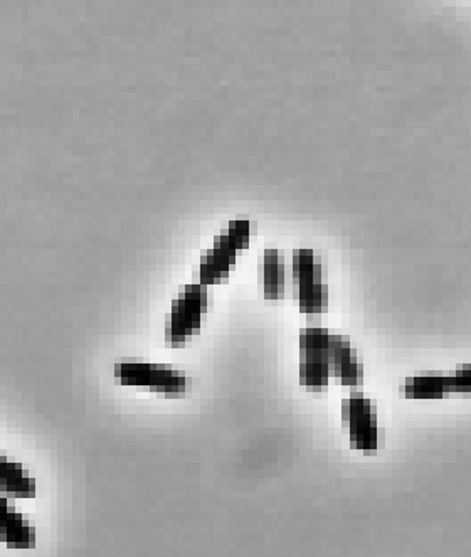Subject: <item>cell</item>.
<instances>
[{
  "mask_svg": "<svg viewBox=\"0 0 471 557\" xmlns=\"http://www.w3.org/2000/svg\"><path fill=\"white\" fill-rule=\"evenodd\" d=\"M330 374L339 379L340 384L349 388H360L364 382L362 359L354 354L347 337L330 335Z\"/></svg>",
  "mask_w": 471,
  "mask_h": 557,
  "instance_id": "cell-5",
  "label": "cell"
},
{
  "mask_svg": "<svg viewBox=\"0 0 471 557\" xmlns=\"http://www.w3.org/2000/svg\"><path fill=\"white\" fill-rule=\"evenodd\" d=\"M293 282L298 290L323 282L322 265L315 260L312 250H297L293 253Z\"/></svg>",
  "mask_w": 471,
  "mask_h": 557,
  "instance_id": "cell-10",
  "label": "cell"
},
{
  "mask_svg": "<svg viewBox=\"0 0 471 557\" xmlns=\"http://www.w3.org/2000/svg\"><path fill=\"white\" fill-rule=\"evenodd\" d=\"M0 492L11 495L14 499H34L36 480L21 463L12 462L0 455Z\"/></svg>",
  "mask_w": 471,
  "mask_h": 557,
  "instance_id": "cell-6",
  "label": "cell"
},
{
  "mask_svg": "<svg viewBox=\"0 0 471 557\" xmlns=\"http://www.w3.org/2000/svg\"><path fill=\"white\" fill-rule=\"evenodd\" d=\"M406 398L411 399H441L453 393V379L443 374H421L406 382L403 388Z\"/></svg>",
  "mask_w": 471,
  "mask_h": 557,
  "instance_id": "cell-8",
  "label": "cell"
},
{
  "mask_svg": "<svg viewBox=\"0 0 471 557\" xmlns=\"http://www.w3.org/2000/svg\"><path fill=\"white\" fill-rule=\"evenodd\" d=\"M0 541L11 549H32L36 546V527L16 509L0 519Z\"/></svg>",
  "mask_w": 471,
  "mask_h": 557,
  "instance_id": "cell-7",
  "label": "cell"
},
{
  "mask_svg": "<svg viewBox=\"0 0 471 557\" xmlns=\"http://www.w3.org/2000/svg\"><path fill=\"white\" fill-rule=\"evenodd\" d=\"M214 250L219 251L221 255L226 256L231 265H236V255H238V250H234L233 245L229 243L228 236H217L214 239Z\"/></svg>",
  "mask_w": 471,
  "mask_h": 557,
  "instance_id": "cell-15",
  "label": "cell"
},
{
  "mask_svg": "<svg viewBox=\"0 0 471 557\" xmlns=\"http://www.w3.org/2000/svg\"><path fill=\"white\" fill-rule=\"evenodd\" d=\"M255 226L249 221H231L229 223V233L226 234L229 243L233 245L234 250H246L249 248V239L255 234Z\"/></svg>",
  "mask_w": 471,
  "mask_h": 557,
  "instance_id": "cell-13",
  "label": "cell"
},
{
  "mask_svg": "<svg viewBox=\"0 0 471 557\" xmlns=\"http://www.w3.org/2000/svg\"><path fill=\"white\" fill-rule=\"evenodd\" d=\"M298 302H300V312H327V308H329V287L320 282L302 288V290H298Z\"/></svg>",
  "mask_w": 471,
  "mask_h": 557,
  "instance_id": "cell-12",
  "label": "cell"
},
{
  "mask_svg": "<svg viewBox=\"0 0 471 557\" xmlns=\"http://www.w3.org/2000/svg\"><path fill=\"white\" fill-rule=\"evenodd\" d=\"M453 393H470L471 389V372L470 367L456 371L453 376Z\"/></svg>",
  "mask_w": 471,
  "mask_h": 557,
  "instance_id": "cell-14",
  "label": "cell"
},
{
  "mask_svg": "<svg viewBox=\"0 0 471 557\" xmlns=\"http://www.w3.org/2000/svg\"><path fill=\"white\" fill-rule=\"evenodd\" d=\"M0 455H2V453H0Z\"/></svg>",
  "mask_w": 471,
  "mask_h": 557,
  "instance_id": "cell-16",
  "label": "cell"
},
{
  "mask_svg": "<svg viewBox=\"0 0 471 557\" xmlns=\"http://www.w3.org/2000/svg\"><path fill=\"white\" fill-rule=\"evenodd\" d=\"M300 349V382L310 391H323L330 379L329 330H302Z\"/></svg>",
  "mask_w": 471,
  "mask_h": 557,
  "instance_id": "cell-4",
  "label": "cell"
},
{
  "mask_svg": "<svg viewBox=\"0 0 471 557\" xmlns=\"http://www.w3.org/2000/svg\"><path fill=\"white\" fill-rule=\"evenodd\" d=\"M115 376L123 386L147 388L167 398L184 396L189 388V381L184 372L175 371L164 364H149L135 359L120 362Z\"/></svg>",
  "mask_w": 471,
  "mask_h": 557,
  "instance_id": "cell-2",
  "label": "cell"
},
{
  "mask_svg": "<svg viewBox=\"0 0 471 557\" xmlns=\"http://www.w3.org/2000/svg\"><path fill=\"white\" fill-rule=\"evenodd\" d=\"M209 312V292L206 285L194 283L182 288L179 298L172 303V310L167 315L165 325V342L174 349L184 347L187 340L199 334L202 315Z\"/></svg>",
  "mask_w": 471,
  "mask_h": 557,
  "instance_id": "cell-1",
  "label": "cell"
},
{
  "mask_svg": "<svg viewBox=\"0 0 471 557\" xmlns=\"http://www.w3.org/2000/svg\"><path fill=\"white\" fill-rule=\"evenodd\" d=\"M263 292L268 300L285 295V261L280 251L266 250L263 258Z\"/></svg>",
  "mask_w": 471,
  "mask_h": 557,
  "instance_id": "cell-9",
  "label": "cell"
},
{
  "mask_svg": "<svg viewBox=\"0 0 471 557\" xmlns=\"http://www.w3.org/2000/svg\"><path fill=\"white\" fill-rule=\"evenodd\" d=\"M231 261L226 256L221 255L219 251H204L199 265V283L202 285H217L228 280L229 270H231Z\"/></svg>",
  "mask_w": 471,
  "mask_h": 557,
  "instance_id": "cell-11",
  "label": "cell"
},
{
  "mask_svg": "<svg viewBox=\"0 0 471 557\" xmlns=\"http://www.w3.org/2000/svg\"><path fill=\"white\" fill-rule=\"evenodd\" d=\"M342 421L349 428L350 446L366 455L376 453L381 446L382 433L377 426L376 401L354 393L342 403Z\"/></svg>",
  "mask_w": 471,
  "mask_h": 557,
  "instance_id": "cell-3",
  "label": "cell"
}]
</instances>
